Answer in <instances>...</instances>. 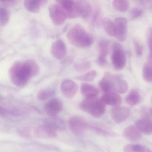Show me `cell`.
<instances>
[{"label": "cell", "instance_id": "obj_9", "mask_svg": "<svg viewBox=\"0 0 152 152\" xmlns=\"http://www.w3.org/2000/svg\"><path fill=\"white\" fill-rule=\"evenodd\" d=\"M115 24V37L120 42L124 41L126 38L128 23L126 18L123 17H117L114 20Z\"/></svg>", "mask_w": 152, "mask_h": 152}, {"label": "cell", "instance_id": "obj_1", "mask_svg": "<svg viewBox=\"0 0 152 152\" xmlns=\"http://www.w3.org/2000/svg\"><path fill=\"white\" fill-rule=\"evenodd\" d=\"M9 73L14 85L19 87L24 86L33 76L32 60L15 62L10 68Z\"/></svg>", "mask_w": 152, "mask_h": 152}, {"label": "cell", "instance_id": "obj_41", "mask_svg": "<svg viewBox=\"0 0 152 152\" xmlns=\"http://www.w3.org/2000/svg\"><path fill=\"white\" fill-rule=\"evenodd\" d=\"M151 103L152 104V98H151Z\"/></svg>", "mask_w": 152, "mask_h": 152}, {"label": "cell", "instance_id": "obj_13", "mask_svg": "<svg viewBox=\"0 0 152 152\" xmlns=\"http://www.w3.org/2000/svg\"><path fill=\"white\" fill-rule=\"evenodd\" d=\"M99 55L97 59L98 63L101 66H104L106 63V57L108 54L110 47V42L103 39L98 43Z\"/></svg>", "mask_w": 152, "mask_h": 152}, {"label": "cell", "instance_id": "obj_33", "mask_svg": "<svg viewBox=\"0 0 152 152\" xmlns=\"http://www.w3.org/2000/svg\"><path fill=\"white\" fill-rule=\"evenodd\" d=\"M90 66V63L88 61H86L77 64L75 65V68L78 71L83 72L89 69Z\"/></svg>", "mask_w": 152, "mask_h": 152}, {"label": "cell", "instance_id": "obj_39", "mask_svg": "<svg viewBox=\"0 0 152 152\" xmlns=\"http://www.w3.org/2000/svg\"><path fill=\"white\" fill-rule=\"evenodd\" d=\"M142 4H146L148 7L152 10V0L142 1Z\"/></svg>", "mask_w": 152, "mask_h": 152}, {"label": "cell", "instance_id": "obj_15", "mask_svg": "<svg viewBox=\"0 0 152 152\" xmlns=\"http://www.w3.org/2000/svg\"><path fill=\"white\" fill-rule=\"evenodd\" d=\"M53 56L57 59L63 58L66 54V45L61 39H58L52 44L51 49Z\"/></svg>", "mask_w": 152, "mask_h": 152}, {"label": "cell", "instance_id": "obj_29", "mask_svg": "<svg viewBox=\"0 0 152 152\" xmlns=\"http://www.w3.org/2000/svg\"><path fill=\"white\" fill-rule=\"evenodd\" d=\"M147 148L140 144H130L125 145L124 152H145Z\"/></svg>", "mask_w": 152, "mask_h": 152}, {"label": "cell", "instance_id": "obj_17", "mask_svg": "<svg viewBox=\"0 0 152 152\" xmlns=\"http://www.w3.org/2000/svg\"><path fill=\"white\" fill-rule=\"evenodd\" d=\"M80 91L85 98H96L99 94L98 90L95 87L87 83H83L81 84Z\"/></svg>", "mask_w": 152, "mask_h": 152}, {"label": "cell", "instance_id": "obj_7", "mask_svg": "<svg viewBox=\"0 0 152 152\" xmlns=\"http://www.w3.org/2000/svg\"><path fill=\"white\" fill-rule=\"evenodd\" d=\"M65 12L67 18H74L79 16L75 1L59 0L56 1Z\"/></svg>", "mask_w": 152, "mask_h": 152}, {"label": "cell", "instance_id": "obj_21", "mask_svg": "<svg viewBox=\"0 0 152 152\" xmlns=\"http://www.w3.org/2000/svg\"><path fill=\"white\" fill-rule=\"evenodd\" d=\"M123 134L128 140L133 141L138 140L141 137L140 131L135 126L132 125L127 127L124 129Z\"/></svg>", "mask_w": 152, "mask_h": 152}, {"label": "cell", "instance_id": "obj_36", "mask_svg": "<svg viewBox=\"0 0 152 152\" xmlns=\"http://www.w3.org/2000/svg\"><path fill=\"white\" fill-rule=\"evenodd\" d=\"M18 132L19 134L23 137L28 138L30 137V132L26 129H20L18 130Z\"/></svg>", "mask_w": 152, "mask_h": 152}, {"label": "cell", "instance_id": "obj_22", "mask_svg": "<svg viewBox=\"0 0 152 152\" xmlns=\"http://www.w3.org/2000/svg\"><path fill=\"white\" fill-rule=\"evenodd\" d=\"M45 0H26L24 1V6L28 11L33 13L39 12L41 7L46 3Z\"/></svg>", "mask_w": 152, "mask_h": 152}, {"label": "cell", "instance_id": "obj_25", "mask_svg": "<svg viewBox=\"0 0 152 152\" xmlns=\"http://www.w3.org/2000/svg\"><path fill=\"white\" fill-rule=\"evenodd\" d=\"M102 23L107 34L111 37H115L116 29L114 21L108 18H104L102 20Z\"/></svg>", "mask_w": 152, "mask_h": 152}, {"label": "cell", "instance_id": "obj_35", "mask_svg": "<svg viewBox=\"0 0 152 152\" xmlns=\"http://www.w3.org/2000/svg\"><path fill=\"white\" fill-rule=\"evenodd\" d=\"M134 43L137 55L139 56H141L142 55L143 52V48L142 45L136 40H134Z\"/></svg>", "mask_w": 152, "mask_h": 152}, {"label": "cell", "instance_id": "obj_18", "mask_svg": "<svg viewBox=\"0 0 152 152\" xmlns=\"http://www.w3.org/2000/svg\"><path fill=\"white\" fill-rule=\"evenodd\" d=\"M128 89L127 82L122 79L121 76L115 75L113 82L112 91L119 94L126 93Z\"/></svg>", "mask_w": 152, "mask_h": 152}, {"label": "cell", "instance_id": "obj_30", "mask_svg": "<svg viewBox=\"0 0 152 152\" xmlns=\"http://www.w3.org/2000/svg\"><path fill=\"white\" fill-rule=\"evenodd\" d=\"M54 93V91L52 89H43L38 92L37 96L39 100L44 101L50 98Z\"/></svg>", "mask_w": 152, "mask_h": 152}, {"label": "cell", "instance_id": "obj_37", "mask_svg": "<svg viewBox=\"0 0 152 152\" xmlns=\"http://www.w3.org/2000/svg\"><path fill=\"white\" fill-rule=\"evenodd\" d=\"M1 3L4 5L6 6H12L15 4L17 1H1Z\"/></svg>", "mask_w": 152, "mask_h": 152}, {"label": "cell", "instance_id": "obj_2", "mask_svg": "<svg viewBox=\"0 0 152 152\" xmlns=\"http://www.w3.org/2000/svg\"><path fill=\"white\" fill-rule=\"evenodd\" d=\"M67 38L72 45L78 48H87L93 43V37L81 25L75 24L68 31Z\"/></svg>", "mask_w": 152, "mask_h": 152}, {"label": "cell", "instance_id": "obj_31", "mask_svg": "<svg viewBox=\"0 0 152 152\" xmlns=\"http://www.w3.org/2000/svg\"><path fill=\"white\" fill-rule=\"evenodd\" d=\"M10 18L9 12L5 8H0V25L1 26H5L7 23Z\"/></svg>", "mask_w": 152, "mask_h": 152}, {"label": "cell", "instance_id": "obj_26", "mask_svg": "<svg viewBox=\"0 0 152 152\" xmlns=\"http://www.w3.org/2000/svg\"><path fill=\"white\" fill-rule=\"evenodd\" d=\"M46 125L56 130V129L64 130L66 127L64 121L59 118H52L47 119L45 121Z\"/></svg>", "mask_w": 152, "mask_h": 152}, {"label": "cell", "instance_id": "obj_20", "mask_svg": "<svg viewBox=\"0 0 152 152\" xmlns=\"http://www.w3.org/2000/svg\"><path fill=\"white\" fill-rule=\"evenodd\" d=\"M114 74L105 72L99 82V86L104 93L112 91L113 81Z\"/></svg>", "mask_w": 152, "mask_h": 152}, {"label": "cell", "instance_id": "obj_32", "mask_svg": "<svg viewBox=\"0 0 152 152\" xmlns=\"http://www.w3.org/2000/svg\"><path fill=\"white\" fill-rule=\"evenodd\" d=\"M143 10L141 8L135 7L132 9L130 12L131 19L134 20L140 17L142 14Z\"/></svg>", "mask_w": 152, "mask_h": 152}, {"label": "cell", "instance_id": "obj_12", "mask_svg": "<svg viewBox=\"0 0 152 152\" xmlns=\"http://www.w3.org/2000/svg\"><path fill=\"white\" fill-rule=\"evenodd\" d=\"M56 130L46 125L36 127L34 130V135L39 138L50 139L55 138L57 135Z\"/></svg>", "mask_w": 152, "mask_h": 152}, {"label": "cell", "instance_id": "obj_6", "mask_svg": "<svg viewBox=\"0 0 152 152\" xmlns=\"http://www.w3.org/2000/svg\"><path fill=\"white\" fill-rule=\"evenodd\" d=\"M49 11L50 18L53 23L56 25L63 24L67 18L64 11L57 3L50 6Z\"/></svg>", "mask_w": 152, "mask_h": 152}, {"label": "cell", "instance_id": "obj_8", "mask_svg": "<svg viewBox=\"0 0 152 152\" xmlns=\"http://www.w3.org/2000/svg\"><path fill=\"white\" fill-rule=\"evenodd\" d=\"M130 113L131 111L129 108L120 106L113 107L110 111L112 119L117 124L125 121L128 118Z\"/></svg>", "mask_w": 152, "mask_h": 152}, {"label": "cell", "instance_id": "obj_38", "mask_svg": "<svg viewBox=\"0 0 152 152\" xmlns=\"http://www.w3.org/2000/svg\"><path fill=\"white\" fill-rule=\"evenodd\" d=\"M99 12L98 10H96L95 12L93 18V22L94 23H96L99 20Z\"/></svg>", "mask_w": 152, "mask_h": 152}, {"label": "cell", "instance_id": "obj_40", "mask_svg": "<svg viewBox=\"0 0 152 152\" xmlns=\"http://www.w3.org/2000/svg\"><path fill=\"white\" fill-rule=\"evenodd\" d=\"M149 113L152 116V107L149 110Z\"/></svg>", "mask_w": 152, "mask_h": 152}, {"label": "cell", "instance_id": "obj_28", "mask_svg": "<svg viewBox=\"0 0 152 152\" xmlns=\"http://www.w3.org/2000/svg\"><path fill=\"white\" fill-rule=\"evenodd\" d=\"M97 74L96 71L92 70L83 74L77 76L75 77V79L80 81L86 82L91 81L95 78Z\"/></svg>", "mask_w": 152, "mask_h": 152}, {"label": "cell", "instance_id": "obj_24", "mask_svg": "<svg viewBox=\"0 0 152 152\" xmlns=\"http://www.w3.org/2000/svg\"><path fill=\"white\" fill-rule=\"evenodd\" d=\"M141 97L138 91L135 89H132L126 97L125 101L129 105L134 106L139 104Z\"/></svg>", "mask_w": 152, "mask_h": 152}, {"label": "cell", "instance_id": "obj_5", "mask_svg": "<svg viewBox=\"0 0 152 152\" xmlns=\"http://www.w3.org/2000/svg\"><path fill=\"white\" fill-rule=\"evenodd\" d=\"M67 124L70 130L77 135L83 134L87 127V124L85 119L78 115L70 117L68 120Z\"/></svg>", "mask_w": 152, "mask_h": 152}, {"label": "cell", "instance_id": "obj_34", "mask_svg": "<svg viewBox=\"0 0 152 152\" xmlns=\"http://www.w3.org/2000/svg\"><path fill=\"white\" fill-rule=\"evenodd\" d=\"M146 38L148 46L151 52L150 54L152 55V26L149 27L147 29Z\"/></svg>", "mask_w": 152, "mask_h": 152}, {"label": "cell", "instance_id": "obj_10", "mask_svg": "<svg viewBox=\"0 0 152 152\" xmlns=\"http://www.w3.org/2000/svg\"><path fill=\"white\" fill-rule=\"evenodd\" d=\"M78 86L74 81L66 79L61 83L60 88L63 95L66 98L71 99L75 96L78 90Z\"/></svg>", "mask_w": 152, "mask_h": 152}, {"label": "cell", "instance_id": "obj_3", "mask_svg": "<svg viewBox=\"0 0 152 152\" xmlns=\"http://www.w3.org/2000/svg\"><path fill=\"white\" fill-rule=\"evenodd\" d=\"M79 107L82 111L96 118L102 115L105 110V105L97 98H85L80 102Z\"/></svg>", "mask_w": 152, "mask_h": 152}, {"label": "cell", "instance_id": "obj_11", "mask_svg": "<svg viewBox=\"0 0 152 152\" xmlns=\"http://www.w3.org/2000/svg\"><path fill=\"white\" fill-rule=\"evenodd\" d=\"M61 101L57 98H53L45 105L44 110L47 114L51 117H55L63 109Z\"/></svg>", "mask_w": 152, "mask_h": 152}, {"label": "cell", "instance_id": "obj_27", "mask_svg": "<svg viewBox=\"0 0 152 152\" xmlns=\"http://www.w3.org/2000/svg\"><path fill=\"white\" fill-rule=\"evenodd\" d=\"M129 5V1L126 0H115L113 2V6L114 9L121 12H124L127 10Z\"/></svg>", "mask_w": 152, "mask_h": 152}, {"label": "cell", "instance_id": "obj_4", "mask_svg": "<svg viewBox=\"0 0 152 152\" xmlns=\"http://www.w3.org/2000/svg\"><path fill=\"white\" fill-rule=\"evenodd\" d=\"M111 59L113 65L116 70H121L124 67L126 62V55L123 47L120 43L116 42L113 44Z\"/></svg>", "mask_w": 152, "mask_h": 152}, {"label": "cell", "instance_id": "obj_19", "mask_svg": "<svg viewBox=\"0 0 152 152\" xmlns=\"http://www.w3.org/2000/svg\"><path fill=\"white\" fill-rule=\"evenodd\" d=\"M135 126L140 132L148 134L152 133V121L149 118L143 117L137 120Z\"/></svg>", "mask_w": 152, "mask_h": 152}, {"label": "cell", "instance_id": "obj_16", "mask_svg": "<svg viewBox=\"0 0 152 152\" xmlns=\"http://www.w3.org/2000/svg\"><path fill=\"white\" fill-rule=\"evenodd\" d=\"M76 1L79 16L84 19H88L92 12L90 4L86 0H76Z\"/></svg>", "mask_w": 152, "mask_h": 152}, {"label": "cell", "instance_id": "obj_14", "mask_svg": "<svg viewBox=\"0 0 152 152\" xmlns=\"http://www.w3.org/2000/svg\"><path fill=\"white\" fill-rule=\"evenodd\" d=\"M100 99L105 105L113 107L120 106L122 101L120 96L113 91L104 93Z\"/></svg>", "mask_w": 152, "mask_h": 152}, {"label": "cell", "instance_id": "obj_23", "mask_svg": "<svg viewBox=\"0 0 152 152\" xmlns=\"http://www.w3.org/2000/svg\"><path fill=\"white\" fill-rule=\"evenodd\" d=\"M143 77L148 82H152V55L150 54L143 67Z\"/></svg>", "mask_w": 152, "mask_h": 152}]
</instances>
